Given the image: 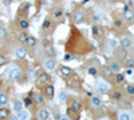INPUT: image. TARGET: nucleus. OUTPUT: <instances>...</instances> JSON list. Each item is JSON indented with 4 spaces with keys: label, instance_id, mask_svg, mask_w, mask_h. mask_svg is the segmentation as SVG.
Returning <instances> with one entry per match:
<instances>
[{
    "label": "nucleus",
    "instance_id": "nucleus-9",
    "mask_svg": "<svg viewBox=\"0 0 134 120\" xmlns=\"http://www.w3.org/2000/svg\"><path fill=\"white\" fill-rule=\"evenodd\" d=\"M20 76H21V70H20L19 67L11 68L9 72H8V78H9L11 80H19Z\"/></svg>",
    "mask_w": 134,
    "mask_h": 120
},
{
    "label": "nucleus",
    "instance_id": "nucleus-38",
    "mask_svg": "<svg viewBox=\"0 0 134 120\" xmlns=\"http://www.w3.org/2000/svg\"><path fill=\"white\" fill-rule=\"evenodd\" d=\"M28 80L30 81H35L36 80V72L34 70H30L28 71Z\"/></svg>",
    "mask_w": 134,
    "mask_h": 120
},
{
    "label": "nucleus",
    "instance_id": "nucleus-26",
    "mask_svg": "<svg viewBox=\"0 0 134 120\" xmlns=\"http://www.w3.org/2000/svg\"><path fill=\"white\" fill-rule=\"evenodd\" d=\"M30 117H31V113L28 111H26V110H21L16 115V119H19V120H26V119H30Z\"/></svg>",
    "mask_w": 134,
    "mask_h": 120
},
{
    "label": "nucleus",
    "instance_id": "nucleus-17",
    "mask_svg": "<svg viewBox=\"0 0 134 120\" xmlns=\"http://www.w3.org/2000/svg\"><path fill=\"white\" fill-rule=\"evenodd\" d=\"M109 67L111 68V71H113L114 73H117V72H119V71H121L122 64H121L119 59H114V60H111V61L109 63Z\"/></svg>",
    "mask_w": 134,
    "mask_h": 120
},
{
    "label": "nucleus",
    "instance_id": "nucleus-32",
    "mask_svg": "<svg viewBox=\"0 0 134 120\" xmlns=\"http://www.w3.org/2000/svg\"><path fill=\"white\" fill-rule=\"evenodd\" d=\"M124 65L126 68H134V58H126Z\"/></svg>",
    "mask_w": 134,
    "mask_h": 120
},
{
    "label": "nucleus",
    "instance_id": "nucleus-24",
    "mask_svg": "<svg viewBox=\"0 0 134 120\" xmlns=\"http://www.w3.org/2000/svg\"><path fill=\"white\" fill-rule=\"evenodd\" d=\"M91 34H93V36L95 37V39H99L100 36H102V28H100L99 26H93L91 27Z\"/></svg>",
    "mask_w": 134,
    "mask_h": 120
},
{
    "label": "nucleus",
    "instance_id": "nucleus-18",
    "mask_svg": "<svg viewBox=\"0 0 134 120\" xmlns=\"http://www.w3.org/2000/svg\"><path fill=\"white\" fill-rule=\"evenodd\" d=\"M26 56H27V49H26L24 47L16 48V51H15V58H16L18 60H23V59H26Z\"/></svg>",
    "mask_w": 134,
    "mask_h": 120
},
{
    "label": "nucleus",
    "instance_id": "nucleus-23",
    "mask_svg": "<svg viewBox=\"0 0 134 120\" xmlns=\"http://www.w3.org/2000/svg\"><path fill=\"white\" fill-rule=\"evenodd\" d=\"M38 119H40V120H47V119H50V112H48V110H46V108H40V110L38 111Z\"/></svg>",
    "mask_w": 134,
    "mask_h": 120
},
{
    "label": "nucleus",
    "instance_id": "nucleus-29",
    "mask_svg": "<svg viewBox=\"0 0 134 120\" xmlns=\"http://www.w3.org/2000/svg\"><path fill=\"white\" fill-rule=\"evenodd\" d=\"M21 110H23V102L19 100V99H16V100L14 102V111L18 113V112H20Z\"/></svg>",
    "mask_w": 134,
    "mask_h": 120
},
{
    "label": "nucleus",
    "instance_id": "nucleus-31",
    "mask_svg": "<svg viewBox=\"0 0 134 120\" xmlns=\"http://www.w3.org/2000/svg\"><path fill=\"white\" fill-rule=\"evenodd\" d=\"M8 104V95L4 92H0V105L4 107Z\"/></svg>",
    "mask_w": 134,
    "mask_h": 120
},
{
    "label": "nucleus",
    "instance_id": "nucleus-45",
    "mask_svg": "<svg viewBox=\"0 0 134 120\" xmlns=\"http://www.w3.org/2000/svg\"><path fill=\"white\" fill-rule=\"evenodd\" d=\"M11 3H12V0H3L4 5H11Z\"/></svg>",
    "mask_w": 134,
    "mask_h": 120
},
{
    "label": "nucleus",
    "instance_id": "nucleus-12",
    "mask_svg": "<svg viewBox=\"0 0 134 120\" xmlns=\"http://www.w3.org/2000/svg\"><path fill=\"white\" fill-rule=\"evenodd\" d=\"M119 46L124 47V48H126V49H130V48L133 47V40H131L129 36H122V37L119 39Z\"/></svg>",
    "mask_w": 134,
    "mask_h": 120
},
{
    "label": "nucleus",
    "instance_id": "nucleus-19",
    "mask_svg": "<svg viewBox=\"0 0 134 120\" xmlns=\"http://www.w3.org/2000/svg\"><path fill=\"white\" fill-rule=\"evenodd\" d=\"M34 104H36V105H43L44 104V95L40 93V92H35L34 93Z\"/></svg>",
    "mask_w": 134,
    "mask_h": 120
},
{
    "label": "nucleus",
    "instance_id": "nucleus-25",
    "mask_svg": "<svg viewBox=\"0 0 134 120\" xmlns=\"http://www.w3.org/2000/svg\"><path fill=\"white\" fill-rule=\"evenodd\" d=\"M107 46H109V48L111 51H115L119 47V40H117V39H109L107 40Z\"/></svg>",
    "mask_w": 134,
    "mask_h": 120
},
{
    "label": "nucleus",
    "instance_id": "nucleus-33",
    "mask_svg": "<svg viewBox=\"0 0 134 120\" xmlns=\"http://www.w3.org/2000/svg\"><path fill=\"white\" fill-rule=\"evenodd\" d=\"M124 23H125V20H124V19H121V17L114 19V27L118 28V29H121L122 27H124Z\"/></svg>",
    "mask_w": 134,
    "mask_h": 120
},
{
    "label": "nucleus",
    "instance_id": "nucleus-14",
    "mask_svg": "<svg viewBox=\"0 0 134 120\" xmlns=\"http://www.w3.org/2000/svg\"><path fill=\"white\" fill-rule=\"evenodd\" d=\"M74 72H72V70L69 67V65H60L59 67V75L62 76L63 79H66V78H69L70 75H72Z\"/></svg>",
    "mask_w": 134,
    "mask_h": 120
},
{
    "label": "nucleus",
    "instance_id": "nucleus-28",
    "mask_svg": "<svg viewBox=\"0 0 134 120\" xmlns=\"http://www.w3.org/2000/svg\"><path fill=\"white\" fill-rule=\"evenodd\" d=\"M67 99H69V96H67V92L66 91H60L59 92V96H58V102L59 104H64L67 102Z\"/></svg>",
    "mask_w": 134,
    "mask_h": 120
},
{
    "label": "nucleus",
    "instance_id": "nucleus-30",
    "mask_svg": "<svg viewBox=\"0 0 134 120\" xmlns=\"http://www.w3.org/2000/svg\"><path fill=\"white\" fill-rule=\"evenodd\" d=\"M19 27L21 28V29H27L28 27H30V21H28V19H26V17H23V19H19Z\"/></svg>",
    "mask_w": 134,
    "mask_h": 120
},
{
    "label": "nucleus",
    "instance_id": "nucleus-35",
    "mask_svg": "<svg viewBox=\"0 0 134 120\" xmlns=\"http://www.w3.org/2000/svg\"><path fill=\"white\" fill-rule=\"evenodd\" d=\"M30 8H31V4L30 3H24L23 5H21V8H20V12L23 14L24 16L28 14V11H30Z\"/></svg>",
    "mask_w": 134,
    "mask_h": 120
},
{
    "label": "nucleus",
    "instance_id": "nucleus-43",
    "mask_svg": "<svg viewBox=\"0 0 134 120\" xmlns=\"http://www.w3.org/2000/svg\"><path fill=\"white\" fill-rule=\"evenodd\" d=\"M7 61H8V59H7L5 56L0 55V67H2V65H5V64H7Z\"/></svg>",
    "mask_w": 134,
    "mask_h": 120
},
{
    "label": "nucleus",
    "instance_id": "nucleus-16",
    "mask_svg": "<svg viewBox=\"0 0 134 120\" xmlns=\"http://www.w3.org/2000/svg\"><path fill=\"white\" fill-rule=\"evenodd\" d=\"M115 56H117V59H126L129 56V49H126V48L119 46L115 49Z\"/></svg>",
    "mask_w": 134,
    "mask_h": 120
},
{
    "label": "nucleus",
    "instance_id": "nucleus-40",
    "mask_svg": "<svg viewBox=\"0 0 134 120\" xmlns=\"http://www.w3.org/2000/svg\"><path fill=\"white\" fill-rule=\"evenodd\" d=\"M27 37H28V34H27V32H21V34L19 35V41H20V43H24Z\"/></svg>",
    "mask_w": 134,
    "mask_h": 120
},
{
    "label": "nucleus",
    "instance_id": "nucleus-7",
    "mask_svg": "<svg viewBox=\"0 0 134 120\" xmlns=\"http://www.w3.org/2000/svg\"><path fill=\"white\" fill-rule=\"evenodd\" d=\"M43 95H44L46 99L51 100L54 97V95H55V87L52 84H48V83L44 84V87H43Z\"/></svg>",
    "mask_w": 134,
    "mask_h": 120
},
{
    "label": "nucleus",
    "instance_id": "nucleus-20",
    "mask_svg": "<svg viewBox=\"0 0 134 120\" xmlns=\"http://www.w3.org/2000/svg\"><path fill=\"white\" fill-rule=\"evenodd\" d=\"M51 16H52L55 20H59V19L63 16V9H62L60 7H55V8H52V11H51Z\"/></svg>",
    "mask_w": 134,
    "mask_h": 120
},
{
    "label": "nucleus",
    "instance_id": "nucleus-13",
    "mask_svg": "<svg viewBox=\"0 0 134 120\" xmlns=\"http://www.w3.org/2000/svg\"><path fill=\"white\" fill-rule=\"evenodd\" d=\"M110 97H111V100H114V102H121L122 99H124V92H122L121 90H118V88H115V90H113L111 91V93H110Z\"/></svg>",
    "mask_w": 134,
    "mask_h": 120
},
{
    "label": "nucleus",
    "instance_id": "nucleus-2",
    "mask_svg": "<svg viewBox=\"0 0 134 120\" xmlns=\"http://www.w3.org/2000/svg\"><path fill=\"white\" fill-rule=\"evenodd\" d=\"M66 83H67V87H70L71 90H81V79L78 78L76 75H70L69 78H66Z\"/></svg>",
    "mask_w": 134,
    "mask_h": 120
},
{
    "label": "nucleus",
    "instance_id": "nucleus-1",
    "mask_svg": "<svg viewBox=\"0 0 134 120\" xmlns=\"http://www.w3.org/2000/svg\"><path fill=\"white\" fill-rule=\"evenodd\" d=\"M66 49L72 53H85L88 51V43L78 29H71L70 37L66 44Z\"/></svg>",
    "mask_w": 134,
    "mask_h": 120
},
{
    "label": "nucleus",
    "instance_id": "nucleus-46",
    "mask_svg": "<svg viewBox=\"0 0 134 120\" xmlns=\"http://www.w3.org/2000/svg\"><path fill=\"white\" fill-rule=\"evenodd\" d=\"M106 2L109 3V4H114V3H117L118 0H106Z\"/></svg>",
    "mask_w": 134,
    "mask_h": 120
},
{
    "label": "nucleus",
    "instance_id": "nucleus-3",
    "mask_svg": "<svg viewBox=\"0 0 134 120\" xmlns=\"http://www.w3.org/2000/svg\"><path fill=\"white\" fill-rule=\"evenodd\" d=\"M86 19H87V12H86L85 9L79 8V9H76L75 12H74L72 20H74L75 24H82V23H85Z\"/></svg>",
    "mask_w": 134,
    "mask_h": 120
},
{
    "label": "nucleus",
    "instance_id": "nucleus-22",
    "mask_svg": "<svg viewBox=\"0 0 134 120\" xmlns=\"http://www.w3.org/2000/svg\"><path fill=\"white\" fill-rule=\"evenodd\" d=\"M90 103H91L93 108H100V107L103 105L102 100H100V97H98V96H91L90 97Z\"/></svg>",
    "mask_w": 134,
    "mask_h": 120
},
{
    "label": "nucleus",
    "instance_id": "nucleus-39",
    "mask_svg": "<svg viewBox=\"0 0 134 120\" xmlns=\"http://www.w3.org/2000/svg\"><path fill=\"white\" fill-rule=\"evenodd\" d=\"M115 81H117V83H124V81H125V75L121 73V72H117V75H115Z\"/></svg>",
    "mask_w": 134,
    "mask_h": 120
},
{
    "label": "nucleus",
    "instance_id": "nucleus-8",
    "mask_svg": "<svg viewBox=\"0 0 134 120\" xmlns=\"http://www.w3.org/2000/svg\"><path fill=\"white\" fill-rule=\"evenodd\" d=\"M43 65H44V68H46V71L52 72V71L57 70V65H58V63H57V60H55L54 58H47L46 60L43 61Z\"/></svg>",
    "mask_w": 134,
    "mask_h": 120
},
{
    "label": "nucleus",
    "instance_id": "nucleus-5",
    "mask_svg": "<svg viewBox=\"0 0 134 120\" xmlns=\"http://www.w3.org/2000/svg\"><path fill=\"white\" fill-rule=\"evenodd\" d=\"M110 84L106 81V79L103 80V79H100V80H98L97 81V91L100 93V95H105V93H107L109 91H110Z\"/></svg>",
    "mask_w": 134,
    "mask_h": 120
},
{
    "label": "nucleus",
    "instance_id": "nucleus-6",
    "mask_svg": "<svg viewBox=\"0 0 134 120\" xmlns=\"http://www.w3.org/2000/svg\"><path fill=\"white\" fill-rule=\"evenodd\" d=\"M36 81H38V84H40V85L47 84V83L50 81V75H48V72H47V71H39V72L36 73Z\"/></svg>",
    "mask_w": 134,
    "mask_h": 120
},
{
    "label": "nucleus",
    "instance_id": "nucleus-47",
    "mask_svg": "<svg viewBox=\"0 0 134 120\" xmlns=\"http://www.w3.org/2000/svg\"><path fill=\"white\" fill-rule=\"evenodd\" d=\"M133 58H134V52H133Z\"/></svg>",
    "mask_w": 134,
    "mask_h": 120
},
{
    "label": "nucleus",
    "instance_id": "nucleus-21",
    "mask_svg": "<svg viewBox=\"0 0 134 120\" xmlns=\"http://www.w3.org/2000/svg\"><path fill=\"white\" fill-rule=\"evenodd\" d=\"M24 44H26L28 48H35L36 44H38V40H36V37H34V36H30V35H28V37H27L26 41H24Z\"/></svg>",
    "mask_w": 134,
    "mask_h": 120
},
{
    "label": "nucleus",
    "instance_id": "nucleus-15",
    "mask_svg": "<svg viewBox=\"0 0 134 120\" xmlns=\"http://www.w3.org/2000/svg\"><path fill=\"white\" fill-rule=\"evenodd\" d=\"M124 20L126 21L127 24H133L134 23V11L133 9H126L124 11Z\"/></svg>",
    "mask_w": 134,
    "mask_h": 120
},
{
    "label": "nucleus",
    "instance_id": "nucleus-34",
    "mask_svg": "<svg viewBox=\"0 0 134 120\" xmlns=\"http://www.w3.org/2000/svg\"><path fill=\"white\" fill-rule=\"evenodd\" d=\"M87 73L90 75V76H98V68L95 67V65H91V67H88V70H87Z\"/></svg>",
    "mask_w": 134,
    "mask_h": 120
},
{
    "label": "nucleus",
    "instance_id": "nucleus-27",
    "mask_svg": "<svg viewBox=\"0 0 134 120\" xmlns=\"http://www.w3.org/2000/svg\"><path fill=\"white\" fill-rule=\"evenodd\" d=\"M118 119L119 120H131L133 119V115L130 112H127V111H121L118 113Z\"/></svg>",
    "mask_w": 134,
    "mask_h": 120
},
{
    "label": "nucleus",
    "instance_id": "nucleus-10",
    "mask_svg": "<svg viewBox=\"0 0 134 120\" xmlns=\"http://www.w3.org/2000/svg\"><path fill=\"white\" fill-rule=\"evenodd\" d=\"M100 73H102V76H103V79H106V80H111L113 79V71H111V68L109 67V65H103L102 68H100Z\"/></svg>",
    "mask_w": 134,
    "mask_h": 120
},
{
    "label": "nucleus",
    "instance_id": "nucleus-42",
    "mask_svg": "<svg viewBox=\"0 0 134 120\" xmlns=\"http://www.w3.org/2000/svg\"><path fill=\"white\" fill-rule=\"evenodd\" d=\"M7 37V29L0 27V39H5Z\"/></svg>",
    "mask_w": 134,
    "mask_h": 120
},
{
    "label": "nucleus",
    "instance_id": "nucleus-37",
    "mask_svg": "<svg viewBox=\"0 0 134 120\" xmlns=\"http://www.w3.org/2000/svg\"><path fill=\"white\" fill-rule=\"evenodd\" d=\"M125 90H126V92H127L130 96H134V85H133V84H126V85H125Z\"/></svg>",
    "mask_w": 134,
    "mask_h": 120
},
{
    "label": "nucleus",
    "instance_id": "nucleus-41",
    "mask_svg": "<svg viewBox=\"0 0 134 120\" xmlns=\"http://www.w3.org/2000/svg\"><path fill=\"white\" fill-rule=\"evenodd\" d=\"M24 104H26V105H28V107L34 105V99H32L31 96H27L26 99H24Z\"/></svg>",
    "mask_w": 134,
    "mask_h": 120
},
{
    "label": "nucleus",
    "instance_id": "nucleus-44",
    "mask_svg": "<svg viewBox=\"0 0 134 120\" xmlns=\"http://www.w3.org/2000/svg\"><path fill=\"white\" fill-rule=\"evenodd\" d=\"M75 58H76L75 55H66V56H64V59H66V60H74Z\"/></svg>",
    "mask_w": 134,
    "mask_h": 120
},
{
    "label": "nucleus",
    "instance_id": "nucleus-4",
    "mask_svg": "<svg viewBox=\"0 0 134 120\" xmlns=\"http://www.w3.org/2000/svg\"><path fill=\"white\" fill-rule=\"evenodd\" d=\"M54 28H55V23L52 21V19L50 16H47L46 19H44L43 24H42V31L46 35H48V34H51V32L54 31Z\"/></svg>",
    "mask_w": 134,
    "mask_h": 120
},
{
    "label": "nucleus",
    "instance_id": "nucleus-36",
    "mask_svg": "<svg viewBox=\"0 0 134 120\" xmlns=\"http://www.w3.org/2000/svg\"><path fill=\"white\" fill-rule=\"evenodd\" d=\"M9 116V111L7 108H0V119H7Z\"/></svg>",
    "mask_w": 134,
    "mask_h": 120
},
{
    "label": "nucleus",
    "instance_id": "nucleus-11",
    "mask_svg": "<svg viewBox=\"0 0 134 120\" xmlns=\"http://www.w3.org/2000/svg\"><path fill=\"white\" fill-rule=\"evenodd\" d=\"M70 108L74 110L76 113H81L82 110H83V105H82V102H79L78 99H72L71 103H70Z\"/></svg>",
    "mask_w": 134,
    "mask_h": 120
}]
</instances>
